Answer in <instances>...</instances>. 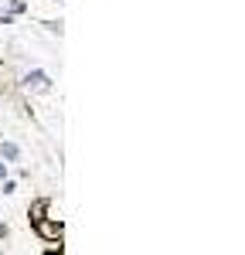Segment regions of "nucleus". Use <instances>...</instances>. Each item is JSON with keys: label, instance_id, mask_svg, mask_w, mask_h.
<instances>
[{"label": "nucleus", "instance_id": "1", "mask_svg": "<svg viewBox=\"0 0 245 255\" xmlns=\"http://www.w3.org/2000/svg\"><path fill=\"white\" fill-rule=\"evenodd\" d=\"M31 228H34L38 238L51 242V245H61V238H65V225H61V221H51V218H41L38 225H31Z\"/></svg>", "mask_w": 245, "mask_h": 255}, {"label": "nucleus", "instance_id": "2", "mask_svg": "<svg viewBox=\"0 0 245 255\" xmlns=\"http://www.w3.org/2000/svg\"><path fill=\"white\" fill-rule=\"evenodd\" d=\"M48 208H51V201H48V197H34V201H31V208H27V221H31V225H38L41 218H48Z\"/></svg>", "mask_w": 245, "mask_h": 255}, {"label": "nucleus", "instance_id": "3", "mask_svg": "<svg viewBox=\"0 0 245 255\" xmlns=\"http://www.w3.org/2000/svg\"><path fill=\"white\" fill-rule=\"evenodd\" d=\"M24 85H27V89H38V92H48V89H51V79H48L44 72H31V75L24 79Z\"/></svg>", "mask_w": 245, "mask_h": 255}, {"label": "nucleus", "instance_id": "4", "mask_svg": "<svg viewBox=\"0 0 245 255\" xmlns=\"http://www.w3.org/2000/svg\"><path fill=\"white\" fill-rule=\"evenodd\" d=\"M7 7H10V10H7L10 17H14V14H24V10H27V3H24V0H10Z\"/></svg>", "mask_w": 245, "mask_h": 255}, {"label": "nucleus", "instance_id": "5", "mask_svg": "<svg viewBox=\"0 0 245 255\" xmlns=\"http://www.w3.org/2000/svg\"><path fill=\"white\" fill-rule=\"evenodd\" d=\"M0 150H3V157H7V160L17 157V146H14V143H0Z\"/></svg>", "mask_w": 245, "mask_h": 255}, {"label": "nucleus", "instance_id": "6", "mask_svg": "<svg viewBox=\"0 0 245 255\" xmlns=\"http://www.w3.org/2000/svg\"><path fill=\"white\" fill-rule=\"evenodd\" d=\"M44 255H61V245H58V249H48Z\"/></svg>", "mask_w": 245, "mask_h": 255}, {"label": "nucleus", "instance_id": "7", "mask_svg": "<svg viewBox=\"0 0 245 255\" xmlns=\"http://www.w3.org/2000/svg\"><path fill=\"white\" fill-rule=\"evenodd\" d=\"M0 238H7V225H0Z\"/></svg>", "mask_w": 245, "mask_h": 255}, {"label": "nucleus", "instance_id": "8", "mask_svg": "<svg viewBox=\"0 0 245 255\" xmlns=\"http://www.w3.org/2000/svg\"><path fill=\"white\" fill-rule=\"evenodd\" d=\"M58 3H61V0H58Z\"/></svg>", "mask_w": 245, "mask_h": 255}]
</instances>
